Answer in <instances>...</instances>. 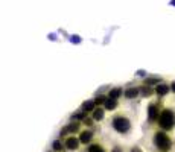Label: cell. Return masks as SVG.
I'll list each match as a JSON object with an SVG mask.
<instances>
[{"label":"cell","instance_id":"1","mask_svg":"<svg viewBox=\"0 0 175 152\" xmlns=\"http://www.w3.org/2000/svg\"><path fill=\"white\" fill-rule=\"evenodd\" d=\"M157 125H158L160 131L170 132L175 128V111L170 110V108H163L158 114Z\"/></svg>","mask_w":175,"mask_h":152},{"label":"cell","instance_id":"2","mask_svg":"<svg viewBox=\"0 0 175 152\" xmlns=\"http://www.w3.org/2000/svg\"><path fill=\"white\" fill-rule=\"evenodd\" d=\"M111 126L113 129L119 134H127L133 129V123H131V119H128L125 114L119 113L116 116H113L111 119Z\"/></svg>","mask_w":175,"mask_h":152},{"label":"cell","instance_id":"3","mask_svg":"<svg viewBox=\"0 0 175 152\" xmlns=\"http://www.w3.org/2000/svg\"><path fill=\"white\" fill-rule=\"evenodd\" d=\"M154 144L158 152H169L172 149V138L164 131H155L154 132Z\"/></svg>","mask_w":175,"mask_h":152},{"label":"cell","instance_id":"4","mask_svg":"<svg viewBox=\"0 0 175 152\" xmlns=\"http://www.w3.org/2000/svg\"><path fill=\"white\" fill-rule=\"evenodd\" d=\"M160 111L161 110H160V105L157 102H151V104H149V107H148V120H149V123L157 122Z\"/></svg>","mask_w":175,"mask_h":152},{"label":"cell","instance_id":"5","mask_svg":"<svg viewBox=\"0 0 175 152\" xmlns=\"http://www.w3.org/2000/svg\"><path fill=\"white\" fill-rule=\"evenodd\" d=\"M78 134H79L78 135V140H79L81 144H90L93 141V138H94V134L90 129H81Z\"/></svg>","mask_w":175,"mask_h":152},{"label":"cell","instance_id":"6","mask_svg":"<svg viewBox=\"0 0 175 152\" xmlns=\"http://www.w3.org/2000/svg\"><path fill=\"white\" fill-rule=\"evenodd\" d=\"M79 146H81V143H79L78 137H75V135L66 137V140H64V147L66 149H69V150H78Z\"/></svg>","mask_w":175,"mask_h":152},{"label":"cell","instance_id":"7","mask_svg":"<svg viewBox=\"0 0 175 152\" xmlns=\"http://www.w3.org/2000/svg\"><path fill=\"white\" fill-rule=\"evenodd\" d=\"M169 90H170L169 84L160 82V84H157V85H155V88H154V93H155L157 96H166V94L169 93Z\"/></svg>","mask_w":175,"mask_h":152},{"label":"cell","instance_id":"8","mask_svg":"<svg viewBox=\"0 0 175 152\" xmlns=\"http://www.w3.org/2000/svg\"><path fill=\"white\" fill-rule=\"evenodd\" d=\"M87 152H107V149L101 141H91L87 147Z\"/></svg>","mask_w":175,"mask_h":152},{"label":"cell","instance_id":"9","mask_svg":"<svg viewBox=\"0 0 175 152\" xmlns=\"http://www.w3.org/2000/svg\"><path fill=\"white\" fill-rule=\"evenodd\" d=\"M117 105H119V104H117V100L107 97V99H105V102H104V110H107V111H113V110L117 108Z\"/></svg>","mask_w":175,"mask_h":152},{"label":"cell","instance_id":"10","mask_svg":"<svg viewBox=\"0 0 175 152\" xmlns=\"http://www.w3.org/2000/svg\"><path fill=\"white\" fill-rule=\"evenodd\" d=\"M139 94H140V91L136 87H131V88H128L127 91H125V97H128V99H136Z\"/></svg>","mask_w":175,"mask_h":152},{"label":"cell","instance_id":"11","mask_svg":"<svg viewBox=\"0 0 175 152\" xmlns=\"http://www.w3.org/2000/svg\"><path fill=\"white\" fill-rule=\"evenodd\" d=\"M94 107H96L94 100H93V99H90V100H87V102H84V104H82V111H84V113H87V111H93V110H94Z\"/></svg>","mask_w":175,"mask_h":152},{"label":"cell","instance_id":"12","mask_svg":"<svg viewBox=\"0 0 175 152\" xmlns=\"http://www.w3.org/2000/svg\"><path fill=\"white\" fill-rule=\"evenodd\" d=\"M105 110L104 108H94L93 110V120H102Z\"/></svg>","mask_w":175,"mask_h":152},{"label":"cell","instance_id":"13","mask_svg":"<svg viewBox=\"0 0 175 152\" xmlns=\"http://www.w3.org/2000/svg\"><path fill=\"white\" fill-rule=\"evenodd\" d=\"M52 146H54V150H55V152H64V149H66V147H64V143H63L61 140H55Z\"/></svg>","mask_w":175,"mask_h":152},{"label":"cell","instance_id":"14","mask_svg":"<svg viewBox=\"0 0 175 152\" xmlns=\"http://www.w3.org/2000/svg\"><path fill=\"white\" fill-rule=\"evenodd\" d=\"M120 93H122V88H113L110 93H108V96L107 97H110V99H114V100H117V97L120 96Z\"/></svg>","mask_w":175,"mask_h":152},{"label":"cell","instance_id":"15","mask_svg":"<svg viewBox=\"0 0 175 152\" xmlns=\"http://www.w3.org/2000/svg\"><path fill=\"white\" fill-rule=\"evenodd\" d=\"M111 152H123V149H122V147H120V146H114V147H113V150H111Z\"/></svg>","mask_w":175,"mask_h":152},{"label":"cell","instance_id":"16","mask_svg":"<svg viewBox=\"0 0 175 152\" xmlns=\"http://www.w3.org/2000/svg\"><path fill=\"white\" fill-rule=\"evenodd\" d=\"M131 152H143V150H142V147H139V146H134V147L131 149Z\"/></svg>","mask_w":175,"mask_h":152},{"label":"cell","instance_id":"17","mask_svg":"<svg viewBox=\"0 0 175 152\" xmlns=\"http://www.w3.org/2000/svg\"><path fill=\"white\" fill-rule=\"evenodd\" d=\"M170 90L175 93V82H172V84H170Z\"/></svg>","mask_w":175,"mask_h":152}]
</instances>
